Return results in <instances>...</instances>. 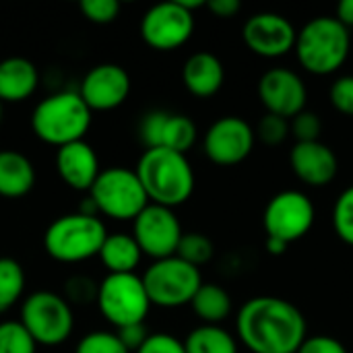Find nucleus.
<instances>
[{
	"label": "nucleus",
	"mask_w": 353,
	"mask_h": 353,
	"mask_svg": "<svg viewBox=\"0 0 353 353\" xmlns=\"http://www.w3.org/2000/svg\"><path fill=\"white\" fill-rule=\"evenodd\" d=\"M188 12H194V10H199V8H203V6H207V2L205 0H178Z\"/></svg>",
	"instance_id": "79ce46f5"
},
{
	"label": "nucleus",
	"mask_w": 353,
	"mask_h": 353,
	"mask_svg": "<svg viewBox=\"0 0 353 353\" xmlns=\"http://www.w3.org/2000/svg\"><path fill=\"white\" fill-rule=\"evenodd\" d=\"M0 120H2V101H0Z\"/></svg>",
	"instance_id": "37998d69"
},
{
	"label": "nucleus",
	"mask_w": 353,
	"mask_h": 353,
	"mask_svg": "<svg viewBox=\"0 0 353 353\" xmlns=\"http://www.w3.org/2000/svg\"><path fill=\"white\" fill-rule=\"evenodd\" d=\"M118 339L122 341V345L128 350V352L137 353L143 345L145 341L149 339V333H147V327L145 323H139V325H128V327H122L118 329Z\"/></svg>",
	"instance_id": "4c0bfd02"
},
{
	"label": "nucleus",
	"mask_w": 353,
	"mask_h": 353,
	"mask_svg": "<svg viewBox=\"0 0 353 353\" xmlns=\"http://www.w3.org/2000/svg\"><path fill=\"white\" fill-rule=\"evenodd\" d=\"M207 8L219 19H232L240 12L242 4H240V0H209Z\"/></svg>",
	"instance_id": "58836bf2"
},
{
	"label": "nucleus",
	"mask_w": 353,
	"mask_h": 353,
	"mask_svg": "<svg viewBox=\"0 0 353 353\" xmlns=\"http://www.w3.org/2000/svg\"><path fill=\"white\" fill-rule=\"evenodd\" d=\"M190 306L205 325H219L232 314L230 294L215 283H203L196 296L192 298Z\"/></svg>",
	"instance_id": "b1692460"
},
{
	"label": "nucleus",
	"mask_w": 353,
	"mask_h": 353,
	"mask_svg": "<svg viewBox=\"0 0 353 353\" xmlns=\"http://www.w3.org/2000/svg\"><path fill=\"white\" fill-rule=\"evenodd\" d=\"M25 290V271L19 261L0 256V310L10 308Z\"/></svg>",
	"instance_id": "a878e982"
},
{
	"label": "nucleus",
	"mask_w": 353,
	"mask_h": 353,
	"mask_svg": "<svg viewBox=\"0 0 353 353\" xmlns=\"http://www.w3.org/2000/svg\"><path fill=\"white\" fill-rule=\"evenodd\" d=\"M259 97L267 108V114L292 120L306 110L308 91L304 81L294 70L271 68L259 81Z\"/></svg>",
	"instance_id": "2eb2a0df"
},
{
	"label": "nucleus",
	"mask_w": 353,
	"mask_h": 353,
	"mask_svg": "<svg viewBox=\"0 0 353 353\" xmlns=\"http://www.w3.org/2000/svg\"><path fill=\"white\" fill-rule=\"evenodd\" d=\"M296 353H347L345 345L329 335H316V337H306V341L300 345Z\"/></svg>",
	"instance_id": "e433bc0d"
},
{
	"label": "nucleus",
	"mask_w": 353,
	"mask_h": 353,
	"mask_svg": "<svg viewBox=\"0 0 353 353\" xmlns=\"http://www.w3.org/2000/svg\"><path fill=\"white\" fill-rule=\"evenodd\" d=\"M244 43L250 52L263 58H281L296 48L298 31L277 12H259L244 23Z\"/></svg>",
	"instance_id": "4468645a"
},
{
	"label": "nucleus",
	"mask_w": 353,
	"mask_h": 353,
	"mask_svg": "<svg viewBox=\"0 0 353 353\" xmlns=\"http://www.w3.org/2000/svg\"><path fill=\"white\" fill-rule=\"evenodd\" d=\"M99 283H95L89 275H72L64 283V300L70 304H91L97 302Z\"/></svg>",
	"instance_id": "7c9ffc66"
},
{
	"label": "nucleus",
	"mask_w": 353,
	"mask_h": 353,
	"mask_svg": "<svg viewBox=\"0 0 353 353\" xmlns=\"http://www.w3.org/2000/svg\"><path fill=\"white\" fill-rule=\"evenodd\" d=\"M294 174L308 186H327L339 172V159L323 141L296 143L290 153Z\"/></svg>",
	"instance_id": "a211bd4d"
},
{
	"label": "nucleus",
	"mask_w": 353,
	"mask_h": 353,
	"mask_svg": "<svg viewBox=\"0 0 353 353\" xmlns=\"http://www.w3.org/2000/svg\"><path fill=\"white\" fill-rule=\"evenodd\" d=\"M290 130L296 137V143H312V141H321L323 122L314 112L304 110L296 118H292Z\"/></svg>",
	"instance_id": "2f4dec72"
},
{
	"label": "nucleus",
	"mask_w": 353,
	"mask_h": 353,
	"mask_svg": "<svg viewBox=\"0 0 353 353\" xmlns=\"http://www.w3.org/2000/svg\"><path fill=\"white\" fill-rule=\"evenodd\" d=\"M56 172L66 186L87 192L101 174L97 153L87 141H77L60 147L56 151Z\"/></svg>",
	"instance_id": "6ab92c4d"
},
{
	"label": "nucleus",
	"mask_w": 353,
	"mask_h": 353,
	"mask_svg": "<svg viewBox=\"0 0 353 353\" xmlns=\"http://www.w3.org/2000/svg\"><path fill=\"white\" fill-rule=\"evenodd\" d=\"M130 93V74L114 62L93 66L81 83L79 95L91 112H108L126 101Z\"/></svg>",
	"instance_id": "f3484780"
},
{
	"label": "nucleus",
	"mask_w": 353,
	"mask_h": 353,
	"mask_svg": "<svg viewBox=\"0 0 353 353\" xmlns=\"http://www.w3.org/2000/svg\"><path fill=\"white\" fill-rule=\"evenodd\" d=\"M79 8L87 21L97 23V25L112 23L120 14V2L118 0H81Z\"/></svg>",
	"instance_id": "72a5a7b5"
},
{
	"label": "nucleus",
	"mask_w": 353,
	"mask_h": 353,
	"mask_svg": "<svg viewBox=\"0 0 353 353\" xmlns=\"http://www.w3.org/2000/svg\"><path fill=\"white\" fill-rule=\"evenodd\" d=\"M37 343L19 321L0 323V353H35Z\"/></svg>",
	"instance_id": "bb28decb"
},
{
	"label": "nucleus",
	"mask_w": 353,
	"mask_h": 353,
	"mask_svg": "<svg viewBox=\"0 0 353 353\" xmlns=\"http://www.w3.org/2000/svg\"><path fill=\"white\" fill-rule=\"evenodd\" d=\"M238 337L252 353H296L308 325L300 308L277 296L248 300L238 312Z\"/></svg>",
	"instance_id": "f257e3e1"
},
{
	"label": "nucleus",
	"mask_w": 353,
	"mask_h": 353,
	"mask_svg": "<svg viewBox=\"0 0 353 353\" xmlns=\"http://www.w3.org/2000/svg\"><path fill=\"white\" fill-rule=\"evenodd\" d=\"M186 353H238L236 339L219 325H201L184 339Z\"/></svg>",
	"instance_id": "393cba45"
},
{
	"label": "nucleus",
	"mask_w": 353,
	"mask_h": 353,
	"mask_svg": "<svg viewBox=\"0 0 353 353\" xmlns=\"http://www.w3.org/2000/svg\"><path fill=\"white\" fill-rule=\"evenodd\" d=\"M99 259L110 273H134V269L139 267L143 259V252L132 236L108 234L99 250Z\"/></svg>",
	"instance_id": "5701e85b"
},
{
	"label": "nucleus",
	"mask_w": 353,
	"mask_h": 353,
	"mask_svg": "<svg viewBox=\"0 0 353 353\" xmlns=\"http://www.w3.org/2000/svg\"><path fill=\"white\" fill-rule=\"evenodd\" d=\"M337 21H341L347 29L353 27V0H343L337 6Z\"/></svg>",
	"instance_id": "ea45409f"
},
{
	"label": "nucleus",
	"mask_w": 353,
	"mask_h": 353,
	"mask_svg": "<svg viewBox=\"0 0 353 353\" xmlns=\"http://www.w3.org/2000/svg\"><path fill=\"white\" fill-rule=\"evenodd\" d=\"M35 186V168L31 159L19 151H0V196L21 199Z\"/></svg>",
	"instance_id": "4be33fe9"
},
{
	"label": "nucleus",
	"mask_w": 353,
	"mask_h": 353,
	"mask_svg": "<svg viewBox=\"0 0 353 353\" xmlns=\"http://www.w3.org/2000/svg\"><path fill=\"white\" fill-rule=\"evenodd\" d=\"M213 242L203 236V234H184L178 246L176 256H180L182 261L190 263L192 267H201L205 263H209L213 259Z\"/></svg>",
	"instance_id": "cd10ccee"
},
{
	"label": "nucleus",
	"mask_w": 353,
	"mask_h": 353,
	"mask_svg": "<svg viewBox=\"0 0 353 353\" xmlns=\"http://www.w3.org/2000/svg\"><path fill=\"white\" fill-rule=\"evenodd\" d=\"M256 132L252 126L238 116H225L215 120L205 134V153L215 165H238L254 147Z\"/></svg>",
	"instance_id": "ddd939ff"
},
{
	"label": "nucleus",
	"mask_w": 353,
	"mask_h": 353,
	"mask_svg": "<svg viewBox=\"0 0 353 353\" xmlns=\"http://www.w3.org/2000/svg\"><path fill=\"white\" fill-rule=\"evenodd\" d=\"M333 228L335 234L345 242L353 246V186L345 188L339 199L335 201L333 207Z\"/></svg>",
	"instance_id": "c85d7f7f"
},
{
	"label": "nucleus",
	"mask_w": 353,
	"mask_h": 353,
	"mask_svg": "<svg viewBox=\"0 0 353 353\" xmlns=\"http://www.w3.org/2000/svg\"><path fill=\"white\" fill-rule=\"evenodd\" d=\"M95 304L103 319L116 329L145 323L151 308L143 277L134 273H108L103 281H99Z\"/></svg>",
	"instance_id": "0eeeda50"
},
{
	"label": "nucleus",
	"mask_w": 353,
	"mask_h": 353,
	"mask_svg": "<svg viewBox=\"0 0 353 353\" xmlns=\"http://www.w3.org/2000/svg\"><path fill=\"white\" fill-rule=\"evenodd\" d=\"M290 120L275 116V114H265L256 126V137L265 143V145H281L288 134H290Z\"/></svg>",
	"instance_id": "473e14b6"
},
{
	"label": "nucleus",
	"mask_w": 353,
	"mask_h": 353,
	"mask_svg": "<svg viewBox=\"0 0 353 353\" xmlns=\"http://www.w3.org/2000/svg\"><path fill=\"white\" fill-rule=\"evenodd\" d=\"M37 345H60L74 329V314L64 296L54 292H33L21 306V321Z\"/></svg>",
	"instance_id": "6e6552de"
},
{
	"label": "nucleus",
	"mask_w": 353,
	"mask_h": 353,
	"mask_svg": "<svg viewBox=\"0 0 353 353\" xmlns=\"http://www.w3.org/2000/svg\"><path fill=\"white\" fill-rule=\"evenodd\" d=\"M141 143L147 149H172L184 153L196 141V126L184 114H172L165 110H153L145 114L139 124Z\"/></svg>",
	"instance_id": "dca6fc26"
},
{
	"label": "nucleus",
	"mask_w": 353,
	"mask_h": 353,
	"mask_svg": "<svg viewBox=\"0 0 353 353\" xmlns=\"http://www.w3.org/2000/svg\"><path fill=\"white\" fill-rule=\"evenodd\" d=\"M314 223V205L300 190H283L275 194L263 213V228L267 238L292 244L304 238Z\"/></svg>",
	"instance_id": "9b49d317"
},
{
	"label": "nucleus",
	"mask_w": 353,
	"mask_h": 353,
	"mask_svg": "<svg viewBox=\"0 0 353 353\" xmlns=\"http://www.w3.org/2000/svg\"><path fill=\"white\" fill-rule=\"evenodd\" d=\"M134 172L149 203L174 209L186 203L194 192V172L184 153L163 147L145 149Z\"/></svg>",
	"instance_id": "f03ea898"
},
{
	"label": "nucleus",
	"mask_w": 353,
	"mask_h": 353,
	"mask_svg": "<svg viewBox=\"0 0 353 353\" xmlns=\"http://www.w3.org/2000/svg\"><path fill=\"white\" fill-rule=\"evenodd\" d=\"M143 283L151 306L180 308L190 304L203 285L199 267L182 261L180 256H170L155 261L143 275Z\"/></svg>",
	"instance_id": "1a4fd4ad"
},
{
	"label": "nucleus",
	"mask_w": 353,
	"mask_h": 353,
	"mask_svg": "<svg viewBox=\"0 0 353 353\" xmlns=\"http://www.w3.org/2000/svg\"><path fill=\"white\" fill-rule=\"evenodd\" d=\"M91 126V110L77 91H60L41 99L31 114L35 137L48 145L64 147L85 141Z\"/></svg>",
	"instance_id": "20e7f679"
},
{
	"label": "nucleus",
	"mask_w": 353,
	"mask_h": 353,
	"mask_svg": "<svg viewBox=\"0 0 353 353\" xmlns=\"http://www.w3.org/2000/svg\"><path fill=\"white\" fill-rule=\"evenodd\" d=\"M350 48V29L337 21V17H316L298 31L294 52L304 70L312 74H333L345 64Z\"/></svg>",
	"instance_id": "7ed1b4c3"
},
{
	"label": "nucleus",
	"mask_w": 353,
	"mask_h": 353,
	"mask_svg": "<svg viewBox=\"0 0 353 353\" xmlns=\"http://www.w3.org/2000/svg\"><path fill=\"white\" fill-rule=\"evenodd\" d=\"M194 31V14L178 0L151 6L141 19L143 41L159 52H170L184 46Z\"/></svg>",
	"instance_id": "f8f14e48"
},
{
	"label": "nucleus",
	"mask_w": 353,
	"mask_h": 353,
	"mask_svg": "<svg viewBox=\"0 0 353 353\" xmlns=\"http://www.w3.org/2000/svg\"><path fill=\"white\" fill-rule=\"evenodd\" d=\"M74 353H130L122 341L118 339L116 333H108V331H93L87 333L79 343Z\"/></svg>",
	"instance_id": "c756f323"
},
{
	"label": "nucleus",
	"mask_w": 353,
	"mask_h": 353,
	"mask_svg": "<svg viewBox=\"0 0 353 353\" xmlns=\"http://www.w3.org/2000/svg\"><path fill=\"white\" fill-rule=\"evenodd\" d=\"M223 62L211 52H196L182 66V83L194 97H213L223 87Z\"/></svg>",
	"instance_id": "aec40b11"
},
{
	"label": "nucleus",
	"mask_w": 353,
	"mask_h": 353,
	"mask_svg": "<svg viewBox=\"0 0 353 353\" xmlns=\"http://www.w3.org/2000/svg\"><path fill=\"white\" fill-rule=\"evenodd\" d=\"M329 99L333 108L345 116H353V74L339 77L331 89H329Z\"/></svg>",
	"instance_id": "f704fd0d"
},
{
	"label": "nucleus",
	"mask_w": 353,
	"mask_h": 353,
	"mask_svg": "<svg viewBox=\"0 0 353 353\" xmlns=\"http://www.w3.org/2000/svg\"><path fill=\"white\" fill-rule=\"evenodd\" d=\"M39 85L37 66L23 58L10 56L0 60V101L19 103L29 99Z\"/></svg>",
	"instance_id": "412c9836"
},
{
	"label": "nucleus",
	"mask_w": 353,
	"mask_h": 353,
	"mask_svg": "<svg viewBox=\"0 0 353 353\" xmlns=\"http://www.w3.org/2000/svg\"><path fill=\"white\" fill-rule=\"evenodd\" d=\"M105 238L108 232L99 217L77 211L62 215L48 225L43 248L58 263H81L99 256Z\"/></svg>",
	"instance_id": "39448f33"
},
{
	"label": "nucleus",
	"mask_w": 353,
	"mask_h": 353,
	"mask_svg": "<svg viewBox=\"0 0 353 353\" xmlns=\"http://www.w3.org/2000/svg\"><path fill=\"white\" fill-rule=\"evenodd\" d=\"M182 236L180 219L170 207L149 203L132 221V238L141 252L153 261L176 256Z\"/></svg>",
	"instance_id": "9d476101"
},
{
	"label": "nucleus",
	"mask_w": 353,
	"mask_h": 353,
	"mask_svg": "<svg viewBox=\"0 0 353 353\" xmlns=\"http://www.w3.org/2000/svg\"><path fill=\"white\" fill-rule=\"evenodd\" d=\"M89 199L95 203L97 213L116 221H134L149 205V196L137 172L128 168L101 170L89 190Z\"/></svg>",
	"instance_id": "423d86ee"
},
{
	"label": "nucleus",
	"mask_w": 353,
	"mask_h": 353,
	"mask_svg": "<svg viewBox=\"0 0 353 353\" xmlns=\"http://www.w3.org/2000/svg\"><path fill=\"white\" fill-rule=\"evenodd\" d=\"M137 353H186V347H184V341L168 333H155V335H149L145 345Z\"/></svg>",
	"instance_id": "c9c22d12"
},
{
	"label": "nucleus",
	"mask_w": 353,
	"mask_h": 353,
	"mask_svg": "<svg viewBox=\"0 0 353 353\" xmlns=\"http://www.w3.org/2000/svg\"><path fill=\"white\" fill-rule=\"evenodd\" d=\"M288 246H290V244H285L283 240H277V238H267V242H265L267 252H269V254H273V256L283 254V252L288 250Z\"/></svg>",
	"instance_id": "a19ab883"
}]
</instances>
